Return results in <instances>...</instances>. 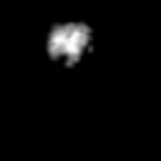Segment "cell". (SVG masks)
<instances>
[{"instance_id":"6da1fadb","label":"cell","mask_w":161,"mask_h":161,"mask_svg":"<svg viewBox=\"0 0 161 161\" xmlns=\"http://www.w3.org/2000/svg\"><path fill=\"white\" fill-rule=\"evenodd\" d=\"M96 50V28L83 18L53 20L43 35L45 58L60 70L80 68Z\"/></svg>"}]
</instances>
